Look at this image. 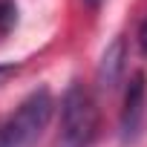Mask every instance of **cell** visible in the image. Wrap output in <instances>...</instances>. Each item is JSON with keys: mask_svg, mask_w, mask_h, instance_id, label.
<instances>
[{"mask_svg": "<svg viewBox=\"0 0 147 147\" xmlns=\"http://www.w3.org/2000/svg\"><path fill=\"white\" fill-rule=\"evenodd\" d=\"M95 130H98V110L92 95L81 84H72L61 98L58 147H90Z\"/></svg>", "mask_w": 147, "mask_h": 147, "instance_id": "7a4b0ae2", "label": "cell"}, {"mask_svg": "<svg viewBox=\"0 0 147 147\" xmlns=\"http://www.w3.org/2000/svg\"><path fill=\"white\" fill-rule=\"evenodd\" d=\"M15 72H18V66H15V63H6V66H0V84H3L9 75H15Z\"/></svg>", "mask_w": 147, "mask_h": 147, "instance_id": "52a82bcc", "label": "cell"}, {"mask_svg": "<svg viewBox=\"0 0 147 147\" xmlns=\"http://www.w3.org/2000/svg\"><path fill=\"white\" fill-rule=\"evenodd\" d=\"M138 46H141V52L147 55V18H144L141 26H138Z\"/></svg>", "mask_w": 147, "mask_h": 147, "instance_id": "8992f818", "label": "cell"}, {"mask_svg": "<svg viewBox=\"0 0 147 147\" xmlns=\"http://www.w3.org/2000/svg\"><path fill=\"white\" fill-rule=\"evenodd\" d=\"M144 98H147V75L144 72H133V78L127 84V95H124V110H121V136H124V141H133L138 127H141Z\"/></svg>", "mask_w": 147, "mask_h": 147, "instance_id": "3957f363", "label": "cell"}, {"mask_svg": "<svg viewBox=\"0 0 147 147\" xmlns=\"http://www.w3.org/2000/svg\"><path fill=\"white\" fill-rule=\"evenodd\" d=\"M52 110H55V101H52V92L46 87L29 92L18 110L6 118H0V136H3V144L6 147H32L43 127L49 124L52 118Z\"/></svg>", "mask_w": 147, "mask_h": 147, "instance_id": "6da1fadb", "label": "cell"}, {"mask_svg": "<svg viewBox=\"0 0 147 147\" xmlns=\"http://www.w3.org/2000/svg\"><path fill=\"white\" fill-rule=\"evenodd\" d=\"M124 66H127V40H124V38H115V40L104 49V55H101V61H98V69H95L98 87L107 90V92L115 90L118 81H121V75H124Z\"/></svg>", "mask_w": 147, "mask_h": 147, "instance_id": "277c9868", "label": "cell"}, {"mask_svg": "<svg viewBox=\"0 0 147 147\" xmlns=\"http://www.w3.org/2000/svg\"><path fill=\"white\" fill-rule=\"evenodd\" d=\"M84 3H87L90 9H98V6H101V0H84Z\"/></svg>", "mask_w": 147, "mask_h": 147, "instance_id": "ba28073f", "label": "cell"}, {"mask_svg": "<svg viewBox=\"0 0 147 147\" xmlns=\"http://www.w3.org/2000/svg\"><path fill=\"white\" fill-rule=\"evenodd\" d=\"M18 23V3L15 0H0V35L12 32Z\"/></svg>", "mask_w": 147, "mask_h": 147, "instance_id": "5b68a950", "label": "cell"}]
</instances>
